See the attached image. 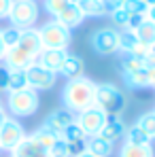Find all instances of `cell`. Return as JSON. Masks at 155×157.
I'll use <instances>...</instances> for the list:
<instances>
[{"mask_svg": "<svg viewBox=\"0 0 155 157\" xmlns=\"http://www.w3.org/2000/svg\"><path fill=\"white\" fill-rule=\"evenodd\" d=\"M17 45H21V47L28 49L32 55H36V59H38V53L43 51V45H41V38H38V30H36V28L21 30V38H19Z\"/></svg>", "mask_w": 155, "mask_h": 157, "instance_id": "cell-15", "label": "cell"}, {"mask_svg": "<svg viewBox=\"0 0 155 157\" xmlns=\"http://www.w3.org/2000/svg\"><path fill=\"white\" fill-rule=\"evenodd\" d=\"M102 2H104V6H106V11H108V13H113V11L121 9L126 0H102Z\"/></svg>", "mask_w": 155, "mask_h": 157, "instance_id": "cell-36", "label": "cell"}, {"mask_svg": "<svg viewBox=\"0 0 155 157\" xmlns=\"http://www.w3.org/2000/svg\"><path fill=\"white\" fill-rule=\"evenodd\" d=\"M72 121H75V115H72L70 110H66V108H57V110H51V113H49V117L45 119L43 125H45L47 130H51L53 134L62 136V132L66 130Z\"/></svg>", "mask_w": 155, "mask_h": 157, "instance_id": "cell-10", "label": "cell"}, {"mask_svg": "<svg viewBox=\"0 0 155 157\" xmlns=\"http://www.w3.org/2000/svg\"><path fill=\"white\" fill-rule=\"evenodd\" d=\"M104 121H106V113H104L102 108H98L96 104L85 108V110H81V113H77V117H75V123L83 130V134L87 138L98 136L100 130L104 128Z\"/></svg>", "mask_w": 155, "mask_h": 157, "instance_id": "cell-6", "label": "cell"}, {"mask_svg": "<svg viewBox=\"0 0 155 157\" xmlns=\"http://www.w3.org/2000/svg\"><path fill=\"white\" fill-rule=\"evenodd\" d=\"M79 157H96V155H91V153H83V155H79Z\"/></svg>", "mask_w": 155, "mask_h": 157, "instance_id": "cell-45", "label": "cell"}, {"mask_svg": "<svg viewBox=\"0 0 155 157\" xmlns=\"http://www.w3.org/2000/svg\"><path fill=\"white\" fill-rule=\"evenodd\" d=\"M113 142H108V140H104L100 136H91V138H87V153H91V155L96 157H110L113 155Z\"/></svg>", "mask_w": 155, "mask_h": 157, "instance_id": "cell-17", "label": "cell"}, {"mask_svg": "<svg viewBox=\"0 0 155 157\" xmlns=\"http://www.w3.org/2000/svg\"><path fill=\"white\" fill-rule=\"evenodd\" d=\"M121 78L126 83V87L130 89H145L149 87V78H147V66L132 70V72H121Z\"/></svg>", "mask_w": 155, "mask_h": 157, "instance_id": "cell-16", "label": "cell"}, {"mask_svg": "<svg viewBox=\"0 0 155 157\" xmlns=\"http://www.w3.org/2000/svg\"><path fill=\"white\" fill-rule=\"evenodd\" d=\"M62 102L64 108L77 115L81 110L96 104V83L87 77L70 78L62 89Z\"/></svg>", "mask_w": 155, "mask_h": 157, "instance_id": "cell-1", "label": "cell"}, {"mask_svg": "<svg viewBox=\"0 0 155 157\" xmlns=\"http://www.w3.org/2000/svg\"><path fill=\"white\" fill-rule=\"evenodd\" d=\"M77 4L85 17H106L108 15L102 0H77Z\"/></svg>", "mask_w": 155, "mask_h": 157, "instance_id": "cell-19", "label": "cell"}, {"mask_svg": "<svg viewBox=\"0 0 155 157\" xmlns=\"http://www.w3.org/2000/svg\"><path fill=\"white\" fill-rule=\"evenodd\" d=\"M30 138L41 147V149H45V151H51V147L55 144V140L60 138L57 134H53L51 130H47L45 125H41V128H36V130L30 134Z\"/></svg>", "mask_w": 155, "mask_h": 157, "instance_id": "cell-18", "label": "cell"}, {"mask_svg": "<svg viewBox=\"0 0 155 157\" xmlns=\"http://www.w3.org/2000/svg\"><path fill=\"white\" fill-rule=\"evenodd\" d=\"M126 123L119 119V115H106V121H104V128L100 130V138H104V140H108V142H117L119 138H123L126 136Z\"/></svg>", "mask_w": 155, "mask_h": 157, "instance_id": "cell-11", "label": "cell"}, {"mask_svg": "<svg viewBox=\"0 0 155 157\" xmlns=\"http://www.w3.org/2000/svg\"><path fill=\"white\" fill-rule=\"evenodd\" d=\"M121 9L128 11L130 15H147V11H149V6L145 4V0H126Z\"/></svg>", "mask_w": 155, "mask_h": 157, "instance_id": "cell-27", "label": "cell"}, {"mask_svg": "<svg viewBox=\"0 0 155 157\" xmlns=\"http://www.w3.org/2000/svg\"><path fill=\"white\" fill-rule=\"evenodd\" d=\"M4 55H6V49H4V45H2V38H0V62L4 59Z\"/></svg>", "mask_w": 155, "mask_h": 157, "instance_id": "cell-42", "label": "cell"}, {"mask_svg": "<svg viewBox=\"0 0 155 157\" xmlns=\"http://www.w3.org/2000/svg\"><path fill=\"white\" fill-rule=\"evenodd\" d=\"M145 4L147 6H155V0H145Z\"/></svg>", "mask_w": 155, "mask_h": 157, "instance_id": "cell-44", "label": "cell"}, {"mask_svg": "<svg viewBox=\"0 0 155 157\" xmlns=\"http://www.w3.org/2000/svg\"><path fill=\"white\" fill-rule=\"evenodd\" d=\"M9 83H11V68L2 64L0 66V91H9Z\"/></svg>", "mask_w": 155, "mask_h": 157, "instance_id": "cell-34", "label": "cell"}, {"mask_svg": "<svg viewBox=\"0 0 155 157\" xmlns=\"http://www.w3.org/2000/svg\"><path fill=\"white\" fill-rule=\"evenodd\" d=\"M126 144H134V147H149L153 140L145 134V132L140 130L138 125H132V128H128L126 130Z\"/></svg>", "mask_w": 155, "mask_h": 157, "instance_id": "cell-21", "label": "cell"}, {"mask_svg": "<svg viewBox=\"0 0 155 157\" xmlns=\"http://www.w3.org/2000/svg\"><path fill=\"white\" fill-rule=\"evenodd\" d=\"M66 49H43V51L38 53V64L41 66H45L47 70H51V72H60V68H62V64H64V59H66Z\"/></svg>", "mask_w": 155, "mask_h": 157, "instance_id": "cell-13", "label": "cell"}, {"mask_svg": "<svg viewBox=\"0 0 155 157\" xmlns=\"http://www.w3.org/2000/svg\"><path fill=\"white\" fill-rule=\"evenodd\" d=\"M147 19H151L155 24V6H149V11H147Z\"/></svg>", "mask_w": 155, "mask_h": 157, "instance_id": "cell-40", "label": "cell"}, {"mask_svg": "<svg viewBox=\"0 0 155 157\" xmlns=\"http://www.w3.org/2000/svg\"><path fill=\"white\" fill-rule=\"evenodd\" d=\"M147 78H149V87L155 89V66H147Z\"/></svg>", "mask_w": 155, "mask_h": 157, "instance_id": "cell-38", "label": "cell"}, {"mask_svg": "<svg viewBox=\"0 0 155 157\" xmlns=\"http://www.w3.org/2000/svg\"><path fill=\"white\" fill-rule=\"evenodd\" d=\"M53 19H57L62 26H66L68 30H72V28H79L83 21H85V15H83V11L79 9L77 2H70L57 17H53Z\"/></svg>", "mask_w": 155, "mask_h": 157, "instance_id": "cell-14", "label": "cell"}, {"mask_svg": "<svg viewBox=\"0 0 155 157\" xmlns=\"http://www.w3.org/2000/svg\"><path fill=\"white\" fill-rule=\"evenodd\" d=\"M83 72H85V59L77 53H66V59H64L57 75H62V77H66L70 81V78L83 77Z\"/></svg>", "mask_w": 155, "mask_h": 157, "instance_id": "cell-12", "label": "cell"}, {"mask_svg": "<svg viewBox=\"0 0 155 157\" xmlns=\"http://www.w3.org/2000/svg\"><path fill=\"white\" fill-rule=\"evenodd\" d=\"M134 125H138V128L145 132L151 140H155V110L140 115V117L136 119V123H134Z\"/></svg>", "mask_w": 155, "mask_h": 157, "instance_id": "cell-24", "label": "cell"}, {"mask_svg": "<svg viewBox=\"0 0 155 157\" xmlns=\"http://www.w3.org/2000/svg\"><path fill=\"white\" fill-rule=\"evenodd\" d=\"M142 66H145V62L134 57V55H123V59H121V72H132V70H138Z\"/></svg>", "mask_w": 155, "mask_h": 157, "instance_id": "cell-30", "label": "cell"}, {"mask_svg": "<svg viewBox=\"0 0 155 157\" xmlns=\"http://www.w3.org/2000/svg\"><path fill=\"white\" fill-rule=\"evenodd\" d=\"M68 4H70V0H43V9L53 17H57Z\"/></svg>", "mask_w": 155, "mask_h": 157, "instance_id": "cell-28", "label": "cell"}, {"mask_svg": "<svg viewBox=\"0 0 155 157\" xmlns=\"http://www.w3.org/2000/svg\"><path fill=\"white\" fill-rule=\"evenodd\" d=\"M0 38H2L4 49L9 51V49H13V47L19 43V38H21V30H17V28H13V26L0 28Z\"/></svg>", "mask_w": 155, "mask_h": 157, "instance_id": "cell-23", "label": "cell"}, {"mask_svg": "<svg viewBox=\"0 0 155 157\" xmlns=\"http://www.w3.org/2000/svg\"><path fill=\"white\" fill-rule=\"evenodd\" d=\"M119 157H155V151L151 144L149 147H134V144L123 142V147L119 151Z\"/></svg>", "mask_w": 155, "mask_h": 157, "instance_id": "cell-22", "label": "cell"}, {"mask_svg": "<svg viewBox=\"0 0 155 157\" xmlns=\"http://www.w3.org/2000/svg\"><path fill=\"white\" fill-rule=\"evenodd\" d=\"M11 4H13V0H0V19H6L9 17Z\"/></svg>", "mask_w": 155, "mask_h": 157, "instance_id": "cell-37", "label": "cell"}, {"mask_svg": "<svg viewBox=\"0 0 155 157\" xmlns=\"http://www.w3.org/2000/svg\"><path fill=\"white\" fill-rule=\"evenodd\" d=\"M149 53H151V57H153V59H155V43H153V45H151V47H149Z\"/></svg>", "mask_w": 155, "mask_h": 157, "instance_id": "cell-43", "label": "cell"}, {"mask_svg": "<svg viewBox=\"0 0 155 157\" xmlns=\"http://www.w3.org/2000/svg\"><path fill=\"white\" fill-rule=\"evenodd\" d=\"M145 19H147V15H130L128 24H126V30H130V32H136V30H138V26H140Z\"/></svg>", "mask_w": 155, "mask_h": 157, "instance_id": "cell-35", "label": "cell"}, {"mask_svg": "<svg viewBox=\"0 0 155 157\" xmlns=\"http://www.w3.org/2000/svg\"><path fill=\"white\" fill-rule=\"evenodd\" d=\"M6 19L17 30L34 28V24L38 21V4H36V0H13Z\"/></svg>", "mask_w": 155, "mask_h": 157, "instance_id": "cell-5", "label": "cell"}, {"mask_svg": "<svg viewBox=\"0 0 155 157\" xmlns=\"http://www.w3.org/2000/svg\"><path fill=\"white\" fill-rule=\"evenodd\" d=\"M6 117H9V115H6V110H4V106H0V128H2V123L6 121Z\"/></svg>", "mask_w": 155, "mask_h": 157, "instance_id": "cell-39", "label": "cell"}, {"mask_svg": "<svg viewBox=\"0 0 155 157\" xmlns=\"http://www.w3.org/2000/svg\"><path fill=\"white\" fill-rule=\"evenodd\" d=\"M26 75H28V85L34 91H49V89L55 87V83H57V72L47 70L38 62H34V64L28 66Z\"/></svg>", "mask_w": 155, "mask_h": 157, "instance_id": "cell-8", "label": "cell"}, {"mask_svg": "<svg viewBox=\"0 0 155 157\" xmlns=\"http://www.w3.org/2000/svg\"><path fill=\"white\" fill-rule=\"evenodd\" d=\"M38 38H41L43 49H68L72 34L57 19H51V21H47L38 28Z\"/></svg>", "mask_w": 155, "mask_h": 157, "instance_id": "cell-4", "label": "cell"}, {"mask_svg": "<svg viewBox=\"0 0 155 157\" xmlns=\"http://www.w3.org/2000/svg\"><path fill=\"white\" fill-rule=\"evenodd\" d=\"M96 106L106 115H119L126 108V96L113 83H96Z\"/></svg>", "mask_w": 155, "mask_h": 157, "instance_id": "cell-3", "label": "cell"}, {"mask_svg": "<svg viewBox=\"0 0 155 157\" xmlns=\"http://www.w3.org/2000/svg\"><path fill=\"white\" fill-rule=\"evenodd\" d=\"M0 106H2V100H0Z\"/></svg>", "mask_w": 155, "mask_h": 157, "instance_id": "cell-46", "label": "cell"}, {"mask_svg": "<svg viewBox=\"0 0 155 157\" xmlns=\"http://www.w3.org/2000/svg\"><path fill=\"white\" fill-rule=\"evenodd\" d=\"M28 75L26 70H11V83H9V91H21L28 89ZM6 91V94H9Z\"/></svg>", "mask_w": 155, "mask_h": 157, "instance_id": "cell-25", "label": "cell"}, {"mask_svg": "<svg viewBox=\"0 0 155 157\" xmlns=\"http://www.w3.org/2000/svg\"><path fill=\"white\" fill-rule=\"evenodd\" d=\"M62 138H64L66 142H70V140H79V138H87V136H85V134H83V130L79 128V125L75 123V121H72V123H70V125H68L66 130L62 132Z\"/></svg>", "mask_w": 155, "mask_h": 157, "instance_id": "cell-31", "label": "cell"}, {"mask_svg": "<svg viewBox=\"0 0 155 157\" xmlns=\"http://www.w3.org/2000/svg\"><path fill=\"white\" fill-rule=\"evenodd\" d=\"M32 157H53V155H51V151H45V149H43V151H38V153H34Z\"/></svg>", "mask_w": 155, "mask_h": 157, "instance_id": "cell-41", "label": "cell"}, {"mask_svg": "<svg viewBox=\"0 0 155 157\" xmlns=\"http://www.w3.org/2000/svg\"><path fill=\"white\" fill-rule=\"evenodd\" d=\"M110 19H113L115 26L126 28V24H128V19H130V13H128V11H123V9H117V11L110 13Z\"/></svg>", "mask_w": 155, "mask_h": 157, "instance_id": "cell-33", "label": "cell"}, {"mask_svg": "<svg viewBox=\"0 0 155 157\" xmlns=\"http://www.w3.org/2000/svg\"><path fill=\"white\" fill-rule=\"evenodd\" d=\"M134 34H136V38H138L140 45L151 47V45L155 43V24L151 21V19H145V21L138 26V30H136Z\"/></svg>", "mask_w": 155, "mask_h": 157, "instance_id": "cell-20", "label": "cell"}, {"mask_svg": "<svg viewBox=\"0 0 155 157\" xmlns=\"http://www.w3.org/2000/svg\"><path fill=\"white\" fill-rule=\"evenodd\" d=\"M89 45L98 55H113L119 51V32L115 28H100L89 36Z\"/></svg>", "mask_w": 155, "mask_h": 157, "instance_id": "cell-7", "label": "cell"}, {"mask_svg": "<svg viewBox=\"0 0 155 157\" xmlns=\"http://www.w3.org/2000/svg\"><path fill=\"white\" fill-rule=\"evenodd\" d=\"M68 144V155L70 157H79L83 153H87V138H79V140H70Z\"/></svg>", "mask_w": 155, "mask_h": 157, "instance_id": "cell-29", "label": "cell"}, {"mask_svg": "<svg viewBox=\"0 0 155 157\" xmlns=\"http://www.w3.org/2000/svg\"><path fill=\"white\" fill-rule=\"evenodd\" d=\"M24 136H26L24 125L15 117H6V121L0 128V151H11Z\"/></svg>", "mask_w": 155, "mask_h": 157, "instance_id": "cell-9", "label": "cell"}, {"mask_svg": "<svg viewBox=\"0 0 155 157\" xmlns=\"http://www.w3.org/2000/svg\"><path fill=\"white\" fill-rule=\"evenodd\" d=\"M41 106L38 91L34 89H21V91H9L6 94V110L11 117H32Z\"/></svg>", "mask_w": 155, "mask_h": 157, "instance_id": "cell-2", "label": "cell"}, {"mask_svg": "<svg viewBox=\"0 0 155 157\" xmlns=\"http://www.w3.org/2000/svg\"><path fill=\"white\" fill-rule=\"evenodd\" d=\"M51 155L53 157H70L68 155V144H66V140L62 136L55 140V144L51 147Z\"/></svg>", "mask_w": 155, "mask_h": 157, "instance_id": "cell-32", "label": "cell"}, {"mask_svg": "<svg viewBox=\"0 0 155 157\" xmlns=\"http://www.w3.org/2000/svg\"><path fill=\"white\" fill-rule=\"evenodd\" d=\"M138 45V38H136V34L134 32H130V30H123V32H119V51H123L126 55L128 53L134 51V47Z\"/></svg>", "mask_w": 155, "mask_h": 157, "instance_id": "cell-26", "label": "cell"}]
</instances>
